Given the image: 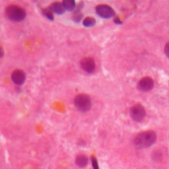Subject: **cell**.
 Here are the masks:
<instances>
[{
  "instance_id": "1",
  "label": "cell",
  "mask_w": 169,
  "mask_h": 169,
  "mask_svg": "<svg viewBox=\"0 0 169 169\" xmlns=\"http://www.w3.org/2000/svg\"><path fill=\"white\" fill-rule=\"evenodd\" d=\"M156 141V134L152 130H148L139 134L134 139L135 145L139 148H145L152 145Z\"/></svg>"
},
{
  "instance_id": "2",
  "label": "cell",
  "mask_w": 169,
  "mask_h": 169,
  "mask_svg": "<svg viewBox=\"0 0 169 169\" xmlns=\"http://www.w3.org/2000/svg\"><path fill=\"white\" fill-rule=\"evenodd\" d=\"M6 13L7 18L13 22H21L26 18V11L16 5H10L6 8Z\"/></svg>"
},
{
  "instance_id": "3",
  "label": "cell",
  "mask_w": 169,
  "mask_h": 169,
  "mask_svg": "<svg viewBox=\"0 0 169 169\" xmlns=\"http://www.w3.org/2000/svg\"><path fill=\"white\" fill-rule=\"evenodd\" d=\"M74 105L80 112H87L91 108V99L86 94H79L74 98Z\"/></svg>"
},
{
  "instance_id": "4",
  "label": "cell",
  "mask_w": 169,
  "mask_h": 169,
  "mask_svg": "<svg viewBox=\"0 0 169 169\" xmlns=\"http://www.w3.org/2000/svg\"><path fill=\"white\" fill-rule=\"evenodd\" d=\"M130 117L135 122H141L145 117V109L139 104L133 106L130 109Z\"/></svg>"
},
{
  "instance_id": "5",
  "label": "cell",
  "mask_w": 169,
  "mask_h": 169,
  "mask_svg": "<svg viewBox=\"0 0 169 169\" xmlns=\"http://www.w3.org/2000/svg\"><path fill=\"white\" fill-rule=\"evenodd\" d=\"M96 13L102 18H112L115 17V11H114L110 6L108 5H99V6L96 7Z\"/></svg>"
},
{
  "instance_id": "6",
  "label": "cell",
  "mask_w": 169,
  "mask_h": 169,
  "mask_svg": "<svg viewBox=\"0 0 169 169\" xmlns=\"http://www.w3.org/2000/svg\"><path fill=\"white\" fill-rule=\"evenodd\" d=\"M153 85H154V82L150 77H144L139 82L138 87L140 91L148 92V91H149L153 88Z\"/></svg>"
},
{
  "instance_id": "7",
  "label": "cell",
  "mask_w": 169,
  "mask_h": 169,
  "mask_svg": "<svg viewBox=\"0 0 169 169\" xmlns=\"http://www.w3.org/2000/svg\"><path fill=\"white\" fill-rule=\"evenodd\" d=\"M81 67L83 70H85L86 72H93L95 69V62L90 57H85L83 58L80 62Z\"/></svg>"
},
{
  "instance_id": "8",
  "label": "cell",
  "mask_w": 169,
  "mask_h": 169,
  "mask_svg": "<svg viewBox=\"0 0 169 169\" xmlns=\"http://www.w3.org/2000/svg\"><path fill=\"white\" fill-rule=\"evenodd\" d=\"M11 79L16 85H22L26 80V75L22 70H15L11 75Z\"/></svg>"
},
{
  "instance_id": "9",
  "label": "cell",
  "mask_w": 169,
  "mask_h": 169,
  "mask_svg": "<svg viewBox=\"0 0 169 169\" xmlns=\"http://www.w3.org/2000/svg\"><path fill=\"white\" fill-rule=\"evenodd\" d=\"M50 10L52 11V12L56 13V14H63L64 11H65L62 3H59V2L53 3L51 5V7H50Z\"/></svg>"
},
{
  "instance_id": "10",
  "label": "cell",
  "mask_w": 169,
  "mask_h": 169,
  "mask_svg": "<svg viewBox=\"0 0 169 169\" xmlns=\"http://www.w3.org/2000/svg\"><path fill=\"white\" fill-rule=\"evenodd\" d=\"M87 163H88V158L85 155L81 154L76 157V164L79 167H85L87 165Z\"/></svg>"
},
{
  "instance_id": "11",
  "label": "cell",
  "mask_w": 169,
  "mask_h": 169,
  "mask_svg": "<svg viewBox=\"0 0 169 169\" xmlns=\"http://www.w3.org/2000/svg\"><path fill=\"white\" fill-rule=\"evenodd\" d=\"M62 5H63L64 9L68 10V11H71L75 8V2L73 0H64Z\"/></svg>"
},
{
  "instance_id": "12",
  "label": "cell",
  "mask_w": 169,
  "mask_h": 169,
  "mask_svg": "<svg viewBox=\"0 0 169 169\" xmlns=\"http://www.w3.org/2000/svg\"><path fill=\"white\" fill-rule=\"evenodd\" d=\"M95 23H96L95 19L90 18V17L86 18V19L83 21V25H84L85 27H92V26H94V25H95Z\"/></svg>"
},
{
  "instance_id": "13",
  "label": "cell",
  "mask_w": 169,
  "mask_h": 169,
  "mask_svg": "<svg viewBox=\"0 0 169 169\" xmlns=\"http://www.w3.org/2000/svg\"><path fill=\"white\" fill-rule=\"evenodd\" d=\"M43 16H45L46 18H48V19H50V20H53V13H52V11L50 10V9H43Z\"/></svg>"
},
{
  "instance_id": "14",
  "label": "cell",
  "mask_w": 169,
  "mask_h": 169,
  "mask_svg": "<svg viewBox=\"0 0 169 169\" xmlns=\"http://www.w3.org/2000/svg\"><path fill=\"white\" fill-rule=\"evenodd\" d=\"M92 164H93V169H99V166H98V161L95 157H92Z\"/></svg>"
},
{
  "instance_id": "15",
  "label": "cell",
  "mask_w": 169,
  "mask_h": 169,
  "mask_svg": "<svg viewBox=\"0 0 169 169\" xmlns=\"http://www.w3.org/2000/svg\"><path fill=\"white\" fill-rule=\"evenodd\" d=\"M81 18H82V15H81V14H78V13L74 14V16H73V20H74L75 22H79V21L81 20Z\"/></svg>"
},
{
  "instance_id": "16",
  "label": "cell",
  "mask_w": 169,
  "mask_h": 169,
  "mask_svg": "<svg viewBox=\"0 0 169 169\" xmlns=\"http://www.w3.org/2000/svg\"><path fill=\"white\" fill-rule=\"evenodd\" d=\"M164 53H165V54L167 56V57L169 58V43H166V46L164 48Z\"/></svg>"
},
{
  "instance_id": "17",
  "label": "cell",
  "mask_w": 169,
  "mask_h": 169,
  "mask_svg": "<svg viewBox=\"0 0 169 169\" xmlns=\"http://www.w3.org/2000/svg\"><path fill=\"white\" fill-rule=\"evenodd\" d=\"M3 56H4V52H3V50H2L1 46H0V57H3Z\"/></svg>"
}]
</instances>
